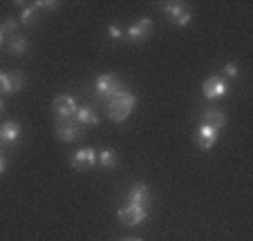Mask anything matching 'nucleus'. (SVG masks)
Segmentation results:
<instances>
[{
  "instance_id": "f257e3e1",
  "label": "nucleus",
  "mask_w": 253,
  "mask_h": 241,
  "mask_svg": "<svg viewBox=\"0 0 253 241\" xmlns=\"http://www.w3.org/2000/svg\"><path fill=\"white\" fill-rule=\"evenodd\" d=\"M134 107H137V96L128 90H121L119 94L112 96V99L108 101L105 112H108V118H110V121H115V123H124L126 118L134 112Z\"/></svg>"
},
{
  "instance_id": "f03ea898",
  "label": "nucleus",
  "mask_w": 253,
  "mask_h": 241,
  "mask_svg": "<svg viewBox=\"0 0 253 241\" xmlns=\"http://www.w3.org/2000/svg\"><path fill=\"white\" fill-rule=\"evenodd\" d=\"M121 90H124V85H121V78L117 74L105 71V74L96 76V80H94V94L99 96V99H108V101H110L112 96H117Z\"/></svg>"
},
{
  "instance_id": "7ed1b4c3",
  "label": "nucleus",
  "mask_w": 253,
  "mask_h": 241,
  "mask_svg": "<svg viewBox=\"0 0 253 241\" xmlns=\"http://www.w3.org/2000/svg\"><path fill=\"white\" fill-rule=\"evenodd\" d=\"M162 11L172 25H177V27H186L193 18L191 7H188L186 2H164Z\"/></svg>"
},
{
  "instance_id": "20e7f679",
  "label": "nucleus",
  "mask_w": 253,
  "mask_h": 241,
  "mask_svg": "<svg viewBox=\"0 0 253 241\" xmlns=\"http://www.w3.org/2000/svg\"><path fill=\"white\" fill-rule=\"evenodd\" d=\"M77 109H79V101L72 94H58L52 101V112L56 116V121H70V118H74Z\"/></svg>"
},
{
  "instance_id": "39448f33",
  "label": "nucleus",
  "mask_w": 253,
  "mask_h": 241,
  "mask_svg": "<svg viewBox=\"0 0 253 241\" xmlns=\"http://www.w3.org/2000/svg\"><path fill=\"white\" fill-rule=\"evenodd\" d=\"M117 217H119V221L124 223V226H139V223H143L146 219L150 217L148 208H143V206H134V204H126L119 208V212H117Z\"/></svg>"
},
{
  "instance_id": "423d86ee",
  "label": "nucleus",
  "mask_w": 253,
  "mask_h": 241,
  "mask_svg": "<svg viewBox=\"0 0 253 241\" xmlns=\"http://www.w3.org/2000/svg\"><path fill=\"white\" fill-rule=\"evenodd\" d=\"M54 134H56V138L63 143H74V141H81L83 138V128L74 118H70V121H56Z\"/></svg>"
},
{
  "instance_id": "0eeeda50",
  "label": "nucleus",
  "mask_w": 253,
  "mask_h": 241,
  "mask_svg": "<svg viewBox=\"0 0 253 241\" xmlns=\"http://www.w3.org/2000/svg\"><path fill=\"white\" fill-rule=\"evenodd\" d=\"M226 92H229V83H226L222 76H209V78L204 80V85H202V94L209 101L224 99Z\"/></svg>"
},
{
  "instance_id": "6e6552de",
  "label": "nucleus",
  "mask_w": 253,
  "mask_h": 241,
  "mask_svg": "<svg viewBox=\"0 0 253 241\" xmlns=\"http://www.w3.org/2000/svg\"><path fill=\"white\" fill-rule=\"evenodd\" d=\"M70 166L79 172H87L96 166V150L94 147H81L74 152V156L70 159Z\"/></svg>"
},
{
  "instance_id": "1a4fd4ad",
  "label": "nucleus",
  "mask_w": 253,
  "mask_h": 241,
  "mask_svg": "<svg viewBox=\"0 0 253 241\" xmlns=\"http://www.w3.org/2000/svg\"><path fill=\"white\" fill-rule=\"evenodd\" d=\"M217 138H220V130H215L213 125H206V123H200L195 130V145L200 147V150L209 152L211 147L217 143Z\"/></svg>"
},
{
  "instance_id": "9d476101",
  "label": "nucleus",
  "mask_w": 253,
  "mask_h": 241,
  "mask_svg": "<svg viewBox=\"0 0 253 241\" xmlns=\"http://www.w3.org/2000/svg\"><path fill=\"white\" fill-rule=\"evenodd\" d=\"M124 34H126L124 38H128V40H132V43H143V40L153 34V20H150V18L134 20V23L130 25Z\"/></svg>"
},
{
  "instance_id": "9b49d317",
  "label": "nucleus",
  "mask_w": 253,
  "mask_h": 241,
  "mask_svg": "<svg viewBox=\"0 0 253 241\" xmlns=\"http://www.w3.org/2000/svg\"><path fill=\"white\" fill-rule=\"evenodd\" d=\"M25 87L23 71H0V92L2 94H16Z\"/></svg>"
},
{
  "instance_id": "f8f14e48",
  "label": "nucleus",
  "mask_w": 253,
  "mask_h": 241,
  "mask_svg": "<svg viewBox=\"0 0 253 241\" xmlns=\"http://www.w3.org/2000/svg\"><path fill=\"white\" fill-rule=\"evenodd\" d=\"M150 188L146 183H134L132 188L128 190L126 194V204H134V206H143V208H148L150 206Z\"/></svg>"
},
{
  "instance_id": "ddd939ff",
  "label": "nucleus",
  "mask_w": 253,
  "mask_h": 241,
  "mask_svg": "<svg viewBox=\"0 0 253 241\" xmlns=\"http://www.w3.org/2000/svg\"><path fill=\"white\" fill-rule=\"evenodd\" d=\"M23 138V128L16 121H5L0 125V143L2 145H16Z\"/></svg>"
},
{
  "instance_id": "4468645a",
  "label": "nucleus",
  "mask_w": 253,
  "mask_h": 241,
  "mask_svg": "<svg viewBox=\"0 0 253 241\" xmlns=\"http://www.w3.org/2000/svg\"><path fill=\"white\" fill-rule=\"evenodd\" d=\"M202 123L206 125H213L215 130H220L226 125V112L224 109H215V107H206L204 112H202Z\"/></svg>"
},
{
  "instance_id": "2eb2a0df",
  "label": "nucleus",
  "mask_w": 253,
  "mask_h": 241,
  "mask_svg": "<svg viewBox=\"0 0 253 241\" xmlns=\"http://www.w3.org/2000/svg\"><path fill=\"white\" fill-rule=\"evenodd\" d=\"M74 121H77L79 125H99L101 123V116L96 114L94 107H90V105H79L77 114H74Z\"/></svg>"
},
{
  "instance_id": "dca6fc26",
  "label": "nucleus",
  "mask_w": 253,
  "mask_h": 241,
  "mask_svg": "<svg viewBox=\"0 0 253 241\" xmlns=\"http://www.w3.org/2000/svg\"><path fill=\"white\" fill-rule=\"evenodd\" d=\"M96 166H101L103 170H115V168L119 166V156H117L115 150L103 147L101 152H96Z\"/></svg>"
},
{
  "instance_id": "f3484780",
  "label": "nucleus",
  "mask_w": 253,
  "mask_h": 241,
  "mask_svg": "<svg viewBox=\"0 0 253 241\" xmlns=\"http://www.w3.org/2000/svg\"><path fill=\"white\" fill-rule=\"evenodd\" d=\"M7 47H9V52L16 54V56H25V54L29 52V40L25 36H14Z\"/></svg>"
},
{
  "instance_id": "a211bd4d",
  "label": "nucleus",
  "mask_w": 253,
  "mask_h": 241,
  "mask_svg": "<svg viewBox=\"0 0 253 241\" xmlns=\"http://www.w3.org/2000/svg\"><path fill=\"white\" fill-rule=\"evenodd\" d=\"M39 14H41V11L36 9V5L32 2V5H27L23 11H20L18 23H20V25H34L36 20H39Z\"/></svg>"
},
{
  "instance_id": "6ab92c4d",
  "label": "nucleus",
  "mask_w": 253,
  "mask_h": 241,
  "mask_svg": "<svg viewBox=\"0 0 253 241\" xmlns=\"http://www.w3.org/2000/svg\"><path fill=\"white\" fill-rule=\"evenodd\" d=\"M238 76H240V65H238V63H226V65H224V69H222V78H238Z\"/></svg>"
},
{
  "instance_id": "aec40b11",
  "label": "nucleus",
  "mask_w": 253,
  "mask_h": 241,
  "mask_svg": "<svg viewBox=\"0 0 253 241\" xmlns=\"http://www.w3.org/2000/svg\"><path fill=\"white\" fill-rule=\"evenodd\" d=\"M18 18H7V20H2V25H0V32L5 34V36H9V34H14L16 29H18Z\"/></svg>"
},
{
  "instance_id": "412c9836",
  "label": "nucleus",
  "mask_w": 253,
  "mask_h": 241,
  "mask_svg": "<svg viewBox=\"0 0 253 241\" xmlns=\"http://www.w3.org/2000/svg\"><path fill=\"white\" fill-rule=\"evenodd\" d=\"M39 11H52V9H58V2H52V0H36L34 2Z\"/></svg>"
},
{
  "instance_id": "4be33fe9",
  "label": "nucleus",
  "mask_w": 253,
  "mask_h": 241,
  "mask_svg": "<svg viewBox=\"0 0 253 241\" xmlns=\"http://www.w3.org/2000/svg\"><path fill=\"white\" fill-rule=\"evenodd\" d=\"M126 34H124V29L119 27V25H110L108 27V38H112V40H121Z\"/></svg>"
},
{
  "instance_id": "5701e85b",
  "label": "nucleus",
  "mask_w": 253,
  "mask_h": 241,
  "mask_svg": "<svg viewBox=\"0 0 253 241\" xmlns=\"http://www.w3.org/2000/svg\"><path fill=\"white\" fill-rule=\"evenodd\" d=\"M5 172H7V159H5L2 154H0V176L5 174Z\"/></svg>"
},
{
  "instance_id": "b1692460",
  "label": "nucleus",
  "mask_w": 253,
  "mask_h": 241,
  "mask_svg": "<svg viewBox=\"0 0 253 241\" xmlns=\"http://www.w3.org/2000/svg\"><path fill=\"white\" fill-rule=\"evenodd\" d=\"M5 40H7V36L2 32H0V49H2V45H5Z\"/></svg>"
},
{
  "instance_id": "393cba45",
  "label": "nucleus",
  "mask_w": 253,
  "mask_h": 241,
  "mask_svg": "<svg viewBox=\"0 0 253 241\" xmlns=\"http://www.w3.org/2000/svg\"><path fill=\"white\" fill-rule=\"evenodd\" d=\"M124 241H143V239H139V237H132V239H124Z\"/></svg>"
},
{
  "instance_id": "a878e982",
  "label": "nucleus",
  "mask_w": 253,
  "mask_h": 241,
  "mask_svg": "<svg viewBox=\"0 0 253 241\" xmlns=\"http://www.w3.org/2000/svg\"><path fill=\"white\" fill-rule=\"evenodd\" d=\"M0 109H5V101L0 99Z\"/></svg>"
},
{
  "instance_id": "bb28decb",
  "label": "nucleus",
  "mask_w": 253,
  "mask_h": 241,
  "mask_svg": "<svg viewBox=\"0 0 253 241\" xmlns=\"http://www.w3.org/2000/svg\"><path fill=\"white\" fill-rule=\"evenodd\" d=\"M0 145H2V143H0Z\"/></svg>"
}]
</instances>
